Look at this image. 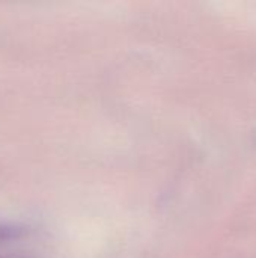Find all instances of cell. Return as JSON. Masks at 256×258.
I'll use <instances>...</instances> for the list:
<instances>
[]
</instances>
